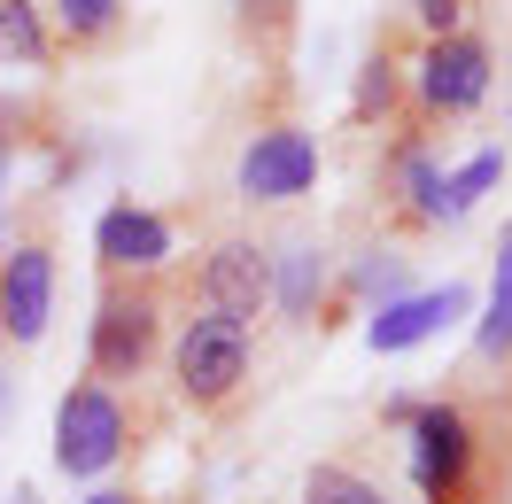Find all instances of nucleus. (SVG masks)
I'll return each mask as SVG.
<instances>
[{"instance_id": "1", "label": "nucleus", "mask_w": 512, "mask_h": 504, "mask_svg": "<svg viewBox=\"0 0 512 504\" xmlns=\"http://www.w3.org/2000/svg\"><path fill=\"white\" fill-rule=\"evenodd\" d=\"M117 458H125V404H117V388L109 380L63 388V404H55V466L70 481H94Z\"/></svg>"}, {"instance_id": "2", "label": "nucleus", "mask_w": 512, "mask_h": 504, "mask_svg": "<svg viewBox=\"0 0 512 504\" xmlns=\"http://www.w3.org/2000/svg\"><path fill=\"white\" fill-rule=\"evenodd\" d=\"M404 427H412V473L427 504H466V481H474V458H481L474 419L458 404H412Z\"/></svg>"}, {"instance_id": "3", "label": "nucleus", "mask_w": 512, "mask_h": 504, "mask_svg": "<svg viewBox=\"0 0 512 504\" xmlns=\"http://www.w3.org/2000/svg\"><path fill=\"white\" fill-rule=\"evenodd\" d=\"M171 373L187 388V404H225L241 380H249V326L202 311L179 326V349H171Z\"/></svg>"}, {"instance_id": "4", "label": "nucleus", "mask_w": 512, "mask_h": 504, "mask_svg": "<svg viewBox=\"0 0 512 504\" xmlns=\"http://www.w3.org/2000/svg\"><path fill=\"white\" fill-rule=\"evenodd\" d=\"M156 295L148 287H109L94 311V342H86V357H94V380H132L148 357H156Z\"/></svg>"}, {"instance_id": "5", "label": "nucleus", "mask_w": 512, "mask_h": 504, "mask_svg": "<svg viewBox=\"0 0 512 504\" xmlns=\"http://www.w3.org/2000/svg\"><path fill=\"white\" fill-rule=\"evenodd\" d=\"M481 94H489V39H474V32L427 39V55H419V109L466 117Z\"/></svg>"}, {"instance_id": "6", "label": "nucleus", "mask_w": 512, "mask_h": 504, "mask_svg": "<svg viewBox=\"0 0 512 504\" xmlns=\"http://www.w3.org/2000/svg\"><path fill=\"white\" fill-rule=\"evenodd\" d=\"M311 179H319V148L303 125H264L241 148V194L249 202H295V194H311Z\"/></svg>"}, {"instance_id": "7", "label": "nucleus", "mask_w": 512, "mask_h": 504, "mask_svg": "<svg viewBox=\"0 0 512 504\" xmlns=\"http://www.w3.org/2000/svg\"><path fill=\"white\" fill-rule=\"evenodd\" d=\"M47 311H55V249L47 241H16V249L0 256V334L39 342Z\"/></svg>"}, {"instance_id": "8", "label": "nucleus", "mask_w": 512, "mask_h": 504, "mask_svg": "<svg viewBox=\"0 0 512 504\" xmlns=\"http://www.w3.org/2000/svg\"><path fill=\"white\" fill-rule=\"evenodd\" d=\"M202 295H210V311H218V318L249 326V318L272 303V256L256 249V241H218L210 264H202Z\"/></svg>"}, {"instance_id": "9", "label": "nucleus", "mask_w": 512, "mask_h": 504, "mask_svg": "<svg viewBox=\"0 0 512 504\" xmlns=\"http://www.w3.org/2000/svg\"><path fill=\"white\" fill-rule=\"evenodd\" d=\"M94 256H101V272H156L163 256H171V225H163L156 210L117 202V210H101V225H94Z\"/></svg>"}, {"instance_id": "10", "label": "nucleus", "mask_w": 512, "mask_h": 504, "mask_svg": "<svg viewBox=\"0 0 512 504\" xmlns=\"http://www.w3.org/2000/svg\"><path fill=\"white\" fill-rule=\"evenodd\" d=\"M450 318H466V287H435V295H396V303H381V311H373L365 342L381 349V357H396V349H419L427 334H443Z\"/></svg>"}, {"instance_id": "11", "label": "nucleus", "mask_w": 512, "mask_h": 504, "mask_svg": "<svg viewBox=\"0 0 512 504\" xmlns=\"http://www.w3.org/2000/svg\"><path fill=\"white\" fill-rule=\"evenodd\" d=\"M272 303L288 318H319L326 303V249H288V256H272Z\"/></svg>"}, {"instance_id": "12", "label": "nucleus", "mask_w": 512, "mask_h": 504, "mask_svg": "<svg viewBox=\"0 0 512 504\" xmlns=\"http://www.w3.org/2000/svg\"><path fill=\"white\" fill-rule=\"evenodd\" d=\"M396 187H404V210L419 225H443V171L427 148H396Z\"/></svg>"}, {"instance_id": "13", "label": "nucleus", "mask_w": 512, "mask_h": 504, "mask_svg": "<svg viewBox=\"0 0 512 504\" xmlns=\"http://www.w3.org/2000/svg\"><path fill=\"white\" fill-rule=\"evenodd\" d=\"M0 63H16V70L47 63V24H39L32 0H0Z\"/></svg>"}, {"instance_id": "14", "label": "nucleus", "mask_w": 512, "mask_h": 504, "mask_svg": "<svg viewBox=\"0 0 512 504\" xmlns=\"http://www.w3.org/2000/svg\"><path fill=\"white\" fill-rule=\"evenodd\" d=\"M512 349V233L497 249V287H489V318H481V357H505Z\"/></svg>"}, {"instance_id": "15", "label": "nucleus", "mask_w": 512, "mask_h": 504, "mask_svg": "<svg viewBox=\"0 0 512 504\" xmlns=\"http://www.w3.org/2000/svg\"><path fill=\"white\" fill-rule=\"evenodd\" d=\"M303 504H388L365 473L350 466H311V481H303Z\"/></svg>"}, {"instance_id": "16", "label": "nucleus", "mask_w": 512, "mask_h": 504, "mask_svg": "<svg viewBox=\"0 0 512 504\" xmlns=\"http://www.w3.org/2000/svg\"><path fill=\"white\" fill-rule=\"evenodd\" d=\"M117 0H55V24L70 32V47H94V39H109L117 32Z\"/></svg>"}, {"instance_id": "17", "label": "nucleus", "mask_w": 512, "mask_h": 504, "mask_svg": "<svg viewBox=\"0 0 512 504\" xmlns=\"http://www.w3.org/2000/svg\"><path fill=\"white\" fill-rule=\"evenodd\" d=\"M497 179H505V156H474L458 179H443V218H466V210H474V202L497 187Z\"/></svg>"}, {"instance_id": "18", "label": "nucleus", "mask_w": 512, "mask_h": 504, "mask_svg": "<svg viewBox=\"0 0 512 504\" xmlns=\"http://www.w3.org/2000/svg\"><path fill=\"white\" fill-rule=\"evenodd\" d=\"M357 295H381V303H396V295H404V256H396V249H373L365 264H357Z\"/></svg>"}, {"instance_id": "19", "label": "nucleus", "mask_w": 512, "mask_h": 504, "mask_svg": "<svg viewBox=\"0 0 512 504\" xmlns=\"http://www.w3.org/2000/svg\"><path fill=\"white\" fill-rule=\"evenodd\" d=\"M388 101H396V70H388V55H373L365 78H357V117H381Z\"/></svg>"}, {"instance_id": "20", "label": "nucleus", "mask_w": 512, "mask_h": 504, "mask_svg": "<svg viewBox=\"0 0 512 504\" xmlns=\"http://www.w3.org/2000/svg\"><path fill=\"white\" fill-rule=\"evenodd\" d=\"M412 8H419V24H427L435 39L458 32V16H466V0H412Z\"/></svg>"}, {"instance_id": "21", "label": "nucleus", "mask_w": 512, "mask_h": 504, "mask_svg": "<svg viewBox=\"0 0 512 504\" xmlns=\"http://www.w3.org/2000/svg\"><path fill=\"white\" fill-rule=\"evenodd\" d=\"M86 504H132V497H117V489H101V497H86Z\"/></svg>"}, {"instance_id": "22", "label": "nucleus", "mask_w": 512, "mask_h": 504, "mask_svg": "<svg viewBox=\"0 0 512 504\" xmlns=\"http://www.w3.org/2000/svg\"><path fill=\"white\" fill-rule=\"evenodd\" d=\"M0 194H8V140H0Z\"/></svg>"}, {"instance_id": "23", "label": "nucleus", "mask_w": 512, "mask_h": 504, "mask_svg": "<svg viewBox=\"0 0 512 504\" xmlns=\"http://www.w3.org/2000/svg\"><path fill=\"white\" fill-rule=\"evenodd\" d=\"M8 404H16V388H8V380H0V411H8Z\"/></svg>"}, {"instance_id": "24", "label": "nucleus", "mask_w": 512, "mask_h": 504, "mask_svg": "<svg viewBox=\"0 0 512 504\" xmlns=\"http://www.w3.org/2000/svg\"><path fill=\"white\" fill-rule=\"evenodd\" d=\"M16 504H39V497H32V489H16Z\"/></svg>"}]
</instances>
